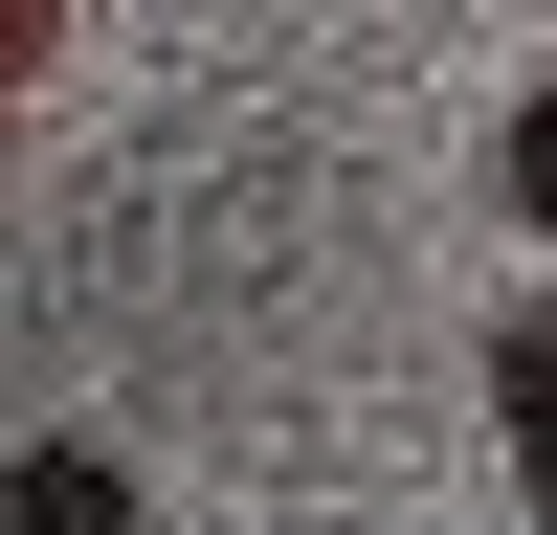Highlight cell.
<instances>
[{"instance_id": "1", "label": "cell", "mask_w": 557, "mask_h": 535, "mask_svg": "<svg viewBox=\"0 0 557 535\" xmlns=\"http://www.w3.org/2000/svg\"><path fill=\"white\" fill-rule=\"evenodd\" d=\"M0 535H157V490H134L112 446H23V469H0Z\"/></svg>"}, {"instance_id": "2", "label": "cell", "mask_w": 557, "mask_h": 535, "mask_svg": "<svg viewBox=\"0 0 557 535\" xmlns=\"http://www.w3.org/2000/svg\"><path fill=\"white\" fill-rule=\"evenodd\" d=\"M45 23H67V0H0V89H23V67H45Z\"/></svg>"}]
</instances>
